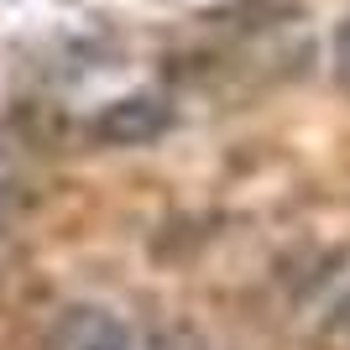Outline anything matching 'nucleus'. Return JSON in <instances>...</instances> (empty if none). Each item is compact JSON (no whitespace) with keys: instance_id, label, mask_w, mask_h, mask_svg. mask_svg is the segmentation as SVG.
<instances>
[{"instance_id":"f257e3e1","label":"nucleus","mask_w":350,"mask_h":350,"mask_svg":"<svg viewBox=\"0 0 350 350\" xmlns=\"http://www.w3.org/2000/svg\"><path fill=\"white\" fill-rule=\"evenodd\" d=\"M47 350H146L131 335V324H120L116 314H100V308H73L68 319L53 329Z\"/></svg>"},{"instance_id":"f03ea898","label":"nucleus","mask_w":350,"mask_h":350,"mask_svg":"<svg viewBox=\"0 0 350 350\" xmlns=\"http://www.w3.org/2000/svg\"><path fill=\"white\" fill-rule=\"evenodd\" d=\"M335 73H340V84L350 89V21L340 27V37H335Z\"/></svg>"}]
</instances>
